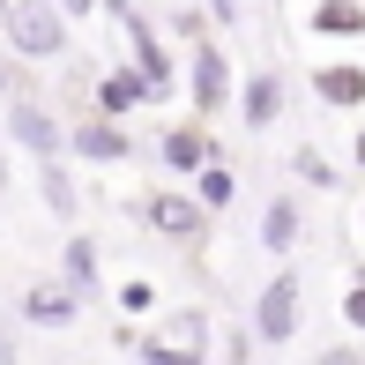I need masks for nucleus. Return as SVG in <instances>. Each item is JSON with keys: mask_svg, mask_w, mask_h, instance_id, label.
I'll list each match as a JSON object with an SVG mask.
<instances>
[{"mask_svg": "<svg viewBox=\"0 0 365 365\" xmlns=\"http://www.w3.org/2000/svg\"><path fill=\"white\" fill-rule=\"evenodd\" d=\"M8 38H15V53H60L68 30H60V15L45 8V0H23V8L8 15Z\"/></svg>", "mask_w": 365, "mask_h": 365, "instance_id": "f257e3e1", "label": "nucleus"}, {"mask_svg": "<svg viewBox=\"0 0 365 365\" xmlns=\"http://www.w3.org/2000/svg\"><path fill=\"white\" fill-rule=\"evenodd\" d=\"M261 343H284L291 328H298V276H276L269 291H261Z\"/></svg>", "mask_w": 365, "mask_h": 365, "instance_id": "f03ea898", "label": "nucleus"}, {"mask_svg": "<svg viewBox=\"0 0 365 365\" xmlns=\"http://www.w3.org/2000/svg\"><path fill=\"white\" fill-rule=\"evenodd\" d=\"M8 135L23 142V149H38V157H53V149H60L53 112H45V105H30V97H15V112H8Z\"/></svg>", "mask_w": 365, "mask_h": 365, "instance_id": "7ed1b4c3", "label": "nucleus"}, {"mask_svg": "<svg viewBox=\"0 0 365 365\" xmlns=\"http://www.w3.org/2000/svg\"><path fill=\"white\" fill-rule=\"evenodd\" d=\"M112 23H127V38H135V53H142V75H149V90H172V60H164V45H157V30H149L142 23V15L135 8H127V15H112Z\"/></svg>", "mask_w": 365, "mask_h": 365, "instance_id": "20e7f679", "label": "nucleus"}, {"mask_svg": "<svg viewBox=\"0 0 365 365\" xmlns=\"http://www.w3.org/2000/svg\"><path fill=\"white\" fill-rule=\"evenodd\" d=\"M202 217H209L202 194H194V202H187V194H164V202H149V224H157L164 239H194V231H202Z\"/></svg>", "mask_w": 365, "mask_h": 365, "instance_id": "39448f33", "label": "nucleus"}, {"mask_svg": "<svg viewBox=\"0 0 365 365\" xmlns=\"http://www.w3.org/2000/svg\"><path fill=\"white\" fill-rule=\"evenodd\" d=\"M142 97H157V90H149V75H142V68H135V75H127V68H112L105 82H97V105H105L112 120H120L127 105H142Z\"/></svg>", "mask_w": 365, "mask_h": 365, "instance_id": "423d86ee", "label": "nucleus"}, {"mask_svg": "<svg viewBox=\"0 0 365 365\" xmlns=\"http://www.w3.org/2000/svg\"><path fill=\"white\" fill-rule=\"evenodd\" d=\"M194 105H202V112L224 105V53H217V45H194Z\"/></svg>", "mask_w": 365, "mask_h": 365, "instance_id": "0eeeda50", "label": "nucleus"}, {"mask_svg": "<svg viewBox=\"0 0 365 365\" xmlns=\"http://www.w3.org/2000/svg\"><path fill=\"white\" fill-rule=\"evenodd\" d=\"M164 164L172 172H209V135L202 127H172L164 135Z\"/></svg>", "mask_w": 365, "mask_h": 365, "instance_id": "6e6552de", "label": "nucleus"}, {"mask_svg": "<svg viewBox=\"0 0 365 365\" xmlns=\"http://www.w3.org/2000/svg\"><path fill=\"white\" fill-rule=\"evenodd\" d=\"M23 313H30V321H45V328H60V321H75V291H68V284H30Z\"/></svg>", "mask_w": 365, "mask_h": 365, "instance_id": "1a4fd4ad", "label": "nucleus"}, {"mask_svg": "<svg viewBox=\"0 0 365 365\" xmlns=\"http://www.w3.org/2000/svg\"><path fill=\"white\" fill-rule=\"evenodd\" d=\"M75 149H82L90 164H120V157H127V135H120V120H90V127L75 135Z\"/></svg>", "mask_w": 365, "mask_h": 365, "instance_id": "9d476101", "label": "nucleus"}, {"mask_svg": "<svg viewBox=\"0 0 365 365\" xmlns=\"http://www.w3.org/2000/svg\"><path fill=\"white\" fill-rule=\"evenodd\" d=\"M313 90H321L328 105H365V68L336 60V68H321V75H313Z\"/></svg>", "mask_w": 365, "mask_h": 365, "instance_id": "9b49d317", "label": "nucleus"}, {"mask_svg": "<svg viewBox=\"0 0 365 365\" xmlns=\"http://www.w3.org/2000/svg\"><path fill=\"white\" fill-rule=\"evenodd\" d=\"M149 351H164V358H194V351H202V313H172V328H164Z\"/></svg>", "mask_w": 365, "mask_h": 365, "instance_id": "f8f14e48", "label": "nucleus"}, {"mask_svg": "<svg viewBox=\"0 0 365 365\" xmlns=\"http://www.w3.org/2000/svg\"><path fill=\"white\" fill-rule=\"evenodd\" d=\"M313 30H328V38H358V30H365V8H358V0H321V8H313Z\"/></svg>", "mask_w": 365, "mask_h": 365, "instance_id": "ddd939ff", "label": "nucleus"}, {"mask_svg": "<svg viewBox=\"0 0 365 365\" xmlns=\"http://www.w3.org/2000/svg\"><path fill=\"white\" fill-rule=\"evenodd\" d=\"M276 112H284V82H276V75H254V82H246V120L269 127Z\"/></svg>", "mask_w": 365, "mask_h": 365, "instance_id": "4468645a", "label": "nucleus"}, {"mask_svg": "<svg viewBox=\"0 0 365 365\" xmlns=\"http://www.w3.org/2000/svg\"><path fill=\"white\" fill-rule=\"evenodd\" d=\"M261 239H269V254H291V239H298V209H291V202H276V209H269V224H261Z\"/></svg>", "mask_w": 365, "mask_h": 365, "instance_id": "2eb2a0df", "label": "nucleus"}, {"mask_svg": "<svg viewBox=\"0 0 365 365\" xmlns=\"http://www.w3.org/2000/svg\"><path fill=\"white\" fill-rule=\"evenodd\" d=\"M68 284H97V246L90 239H68Z\"/></svg>", "mask_w": 365, "mask_h": 365, "instance_id": "dca6fc26", "label": "nucleus"}, {"mask_svg": "<svg viewBox=\"0 0 365 365\" xmlns=\"http://www.w3.org/2000/svg\"><path fill=\"white\" fill-rule=\"evenodd\" d=\"M224 202H231V172L209 164V172H202V209H224Z\"/></svg>", "mask_w": 365, "mask_h": 365, "instance_id": "f3484780", "label": "nucleus"}, {"mask_svg": "<svg viewBox=\"0 0 365 365\" xmlns=\"http://www.w3.org/2000/svg\"><path fill=\"white\" fill-rule=\"evenodd\" d=\"M343 321H351V328H365V269L351 276V291H343Z\"/></svg>", "mask_w": 365, "mask_h": 365, "instance_id": "a211bd4d", "label": "nucleus"}, {"mask_svg": "<svg viewBox=\"0 0 365 365\" xmlns=\"http://www.w3.org/2000/svg\"><path fill=\"white\" fill-rule=\"evenodd\" d=\"M45 202H53V209H75V187H68V172H53V164H45Z\"/></svg>", "mask_w": 365, "mask_h": 365, "instance_id": "6ab92c4d", "label": "nucleus"}, {"mask_svg": "<svg viewBox=\"0 0 365 365\" xmlns=\"http://www.w3.org/2000/svg\"><path fill=\"white\" fill-rule=\"evenodd\" d=\"M60 8H68V15H82V8H90V0H60Z\"/></svg>", "mask_w": 365, "mask_h": 365, "instance_id": "aec40b11", "label": "nucleus"}, {"mask_svg": "<svg viewBox=\"0 0 365 365\" xmlns=\"http://www.w3.org/2000/svg\"><path fill=\"white\" fill-rule=\"evenodd\" d=\"M8 15H15V0H0V23H8Z\"/></svg>", "mask_w": 365, "mask_h": 365, "instance_id": "412c9836", "label": "nucleus"}, {"mask_svg": "<svg viewBox=\"0 0 365 365\" xmlns=\"http://www.w3.org/2000/svg\"><path fill=\"white\" fill-rule=\"evenodd\" d=\"M105 8H112V15H127V0H105Z\"/></svg>", "mask_w": 365, "mask_h": 365, "instance_id": "4be33fe9", "label": "nucleus"}, {"mask_svg": "<svg viewBox=\"0 0 365 365\" xmlns=\"http://www.w3.org/2000/svg\"><path fill=\"white\" fill-rule=\"evenodd\" d=\"M358 164H365V135H358Z\"/></svg>", "mask_w": 365, "mask_h": 365, "instance_id": "5701e85b", "label": "nucleus"}]
</instances>
